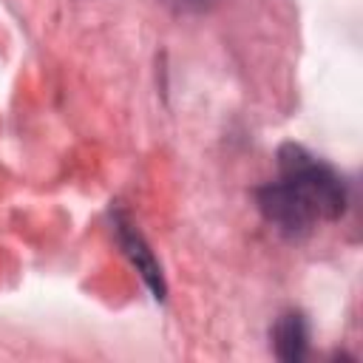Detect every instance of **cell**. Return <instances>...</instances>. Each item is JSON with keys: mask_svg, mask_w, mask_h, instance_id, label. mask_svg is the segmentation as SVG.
<instances>
[{"mask_svg": "<svg viewBox=\"0 0 363 363\" xmlns=\"http://www.w3.org/2000/svg\"><path fill=\"white\" fill-rule=\"evenodd\" d=\"M111 233L119 244V250L125 252V258L136 267V272L142 275L145 286L150 289V295L156 301H164L167 295V284H164V275H162V264L156 261L153 250L147 247L145 235L136 230L133 218L122 210V207H111Z\"/></svg>", "mask_w": 363, "mask_h": 363, "instance_id": "cell-2", "label": "cell"}, {"mask_svg": "<svg viewBox=\"0 0 363 363\" xmlns=\"http://www.w3.org/2000/svg\"><path fill=\"white\" fill-rule=\"evenodd\" d=\"M269 340H272V352L278 360L301 363L309 352V323H306L303 312H298V309L281 312L269 329Z\"/></svg>", "mask_w": 363, "mask_h": 363, "instance_id": "cell-3", "label": "cell"}, {"mask_svg": "<svg viewBox=\"0 0 363 363\" xmlns=\"http://www.w3.org/2000/svg\"><path fill=\"white\" fill-rule=\"evenodd\" d=\"M275 159L278 176L255 190L258 213L275 233L301 241L346 213L349 184L329 162L295 142H284Z\"/></svg>", "mask_w": 363, "mask_h": 363, "instance_id": "cell-1", "label": "cell"}, {"mask_svg": "<svg viewBox=\"0 0 363 363\" xmlns=\"http://www.w3.org/2000/svg\"><path fill=\"white\" fill-rule=\"evenodd\" d=\"M162 3L176 14H204L213 11L221 0H162Z\"/></svg>", "mask_w": 363, "mask_h": 363, "instance_id": "cell-4", "label": "cell"}]
</instances>
